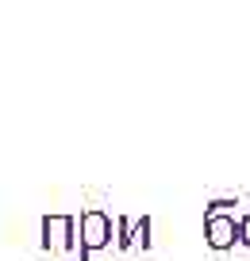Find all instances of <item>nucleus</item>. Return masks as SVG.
Listing matches in <instances>:
<instances>
[{"label":"nucleus","mask_w":250,"mask_h":261,"mask_svg":"<svg viewBox=\"0 0 250 261\" xmlns=\"http://www.w3.org/2000/svg\"><path fill=\"white\" fill-rule=\"evenodd\" d=\"M239 242H242V246H250V212L239 219Z\"/></svg>","instance_id":"obj_6"},{"label":"nucleus","mask_w":250,"mask_h":261,"mask_svg":"<svg viewBox=\"0 0 250 261\" xmlns=\"http://www.w3.org/2000/svg\"><path fill=\"white\" fill-rule=\"evenodd\" d=\"M42 250L50 253H77V215H42Z\"/></svg>","instance_id":"obj_2"},{"label":"nucleus","mask_w":250,"mask_h":261,"mask_svg":"<svg viewBox=\"0 0 250 261\" xmlns=\"http://www.w3.org/2000/svg\"><path fill=\"white\" fill-rule=\"evenodd\" d=\"M204 238L212 250H231L239 242V219L231 212H212L204 207Z\"/></svg>","instance_id":"obj_3"},{"label":"nucleus","mask_w":250,"mask_h":261,"mask_svg":"<svg viewBox=\"0 0 250 261\" xmlns=\"http://www.w3.org/2000/svg\"><path fill=\"white\" fill-rule=\"evenodd\" d=\"M131 242H135V246H143V250H150V215H139V219H135Z\"/></svg>","instance_id":"obj_5"},{"label":"nucleus","mask_w":250,"mask_h":261,"mask_svg":"<svg viewBox=\"0 0 250 261\" xmlns=\"http://www.w3.org/2000/svg\"><path fill=\"white\" fill-rule=\"evenodd\" d=\"M131 230H135V219L120 215V219H116V246H120V250H135V242H131Z\"/></svg>","instance_id":"obj_4"},{"label":"nucleus","mask_w":250,"mask_h":261,"mask_svg":"<svg viewBox=\"0 0 250 261\" xmlns=\"http://www.w3.org/2000/svg\"><path fill=\"white\" fill-rule=\"evenodd\" d=\"M112 230H116V219L108 212H100V207H89V212H81L77 219V257L81 261H93V253L104 250V246H112Z\"/></svg>","instance_id":"obj_1"}]
</instances>
